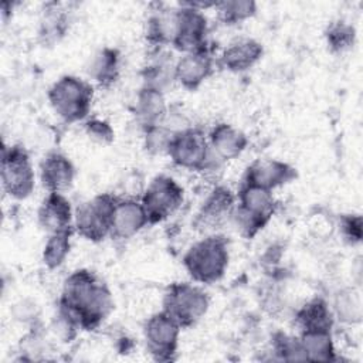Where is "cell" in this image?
<instances>
[{
  "instance_id": "83f0119b",
  "label": "cell",
  "mask_w": 363,
  "mask_h": 363,
  "mask_svg": "<svg viewBox=\"0 0 363 363\" xmlns=\"http://www.w3.org/2000/svg\"><path fill=\"white\" fill-rule=\"evenodd\" d=\"M217 18L225 26H237L257 13V3L251 0H227L214 4Z\"/></svg>"
},
{
  "instance_id": "7a4b0ae2",
  "label": "cell",
  "mask_w": 363,
  "mask_h": 363,
  "mask_svg": "<svg viewBox=\"0 0 363 363\" xmlns=\"http://www.w3.org/2000/svg\"><path fill=\"white\" fill-rule=\"evenodd\" d=\"M228 262V241L217 233L200 238L183 255L184 269L194 282L201 285L218 282L224 277Z\"/></svg>"
},
{
  "instance_id": "d4e9b609",
  "label": "cell",
  "mask_w": 363,
  "mask_h": 363,
  "mask_svg": "<svg viewBox=\"0 0 363 363\" xmlns=\"http://www.w3.org/2000/svg\"><path fill=\"white\" fill-rule=\"evenodd\" d=\"M173 33V10L172 11H155L146 20L145 37L146 41L155 48H163L172 43Z\"/></svg>"
},
{
  "instance_id": "ac0fdd59",
  "label": "cell",
  "mask_w": 363,
  "mask_h": 363,
  "mask_svg": "<svg viewBox=\"0 0 363 363\" xmlns=\"http://www.w3.org/2000/svg\"><path fill=\"white\" fill-rule=\"evenodd\" d=\"M262 44L251 37H241L230 43L218 58V65L230 72H244L262 57Z\"/></svg>"
},
{
  "instance_id": "d6a6232c",
  "label": "cell",
  "mask_w": 363,
  "mask_h": 363,
  "mask_svg": "<svg viewBox=\"0 0 363 363\" xmlns=\"http://www.w3.org/2000/svg\"><path fill=\"white\" fill-rule=\"evenodd\" d=\"M335 311L339 316V319L345 320V322H357L360 320V302L357 295L354 294H345L342 296H339V299L336 301V306Z\"/></svg>"
},
{
  "instance_id": "44dd1931",
  "label": "cell",
  "mask_w": 363,
  "mask_h": 363,
  "mask_svg": "<svg viewBox=\"0 0 363 363\" xmlns=\"http://www.w3.org/2000/svg\"><path fill=\"white\" fill-rule=\"evenodd\" d=\"M119 72L121 54L112 47H104L96 51L88 65L89 78L101 88H109L113 85L119 78Z\"/></svg>"
},
{
  "instance_id": "7402d4cb",
  "label": "cell",
  "mask_w": 363,
  "mask_h": 363,
  "mask_svg": "<svg viewBox=\"0 0 363 363\" xmlns=\"http://www.w3.org/2000/svg\"><path fill=\"white\" fill-rule=\"evenodd\" d=\"M335 315L328 302L322 298L308 301L295 315V325L299 332L332 330Z\"/></svg>"
},
{
  "instance_id": "277c9868",
  "label": "cell",
  "mask_w": 363,
  "mask_h": 363,
  "mask_svg": "<svg viewBox=\"0 0 363 363\" xmlns=\"http://www.w3.org/2000/svg\"><path fill=\"white\" fill-rule=\"evenodd\" d=\"M52 111L67 123L85 121L94 101V86L77 75L60 77L47 92Z\"/></svg>"
},
{
  "instance_id": "5bb4252c",
  "label": "cell",
  "mask_w": 363,
  "mask_h": 363,
  "mask_svg": "<svg viewBox=\"0 0 363 363\" xmlns=\"http://www.w3.org/2000/svg\"><path fill=\"white\" fill-rule=\"evenodd\" d=\"M296 177V170L289 163L277 159H257L244 173L242 183L274 191Z\"/></svg>"
},
{
  "instance_id": "cb8c5ba5",
  "label": "cell",
  "mask_w": 363,
  "mask_h": 363,
  "mask_svg": "<svg viewBox=\"0 0 363 363\" xmlns=\"http://www.w3.org/2000/svg\"><path fill=\"white\" fill-rule=\"evenodd\" d=\"M140 74L145 86L164 92V89L174 82V62L162 51V48H159L156 50V55L143 67Z\"/></svg>"
},
{
  "instance_id": "5b68a950",
  "label": "cell",
  "mask_w": 363,
  "mask_h": 363,
  "mask_svg": "<svg viewBox=\"0 0 363 363\" xmlns=\"http://www.w3.org/2000/svg\"><path fill=\"white\" fill-rule=\"evenodd\" d=\"M177 167L194 172L213 170L221 160L213 153L207 135L196 126H189L173 133L167 152Z\"/></svg>"
},
{
  "instance_id": "7c38bea8",
  "label": "cell",
  "mask_w": 363,
  "mask_h": 363,
  "mask_svg": "<svg viewBox=\"0 0 363 363\" xmlns=\"http://www.w3.org/2000/svg\"><path fill=\"white\" fill-rule=\"evenodd\" d=\"M237 196L227 186H216L206 196L196 214L194 225L203 233L213 234L225 220L231 218Z\"/></svg>"
},
{
  "instance_id": "f546056e",
  "label": "cell",
  "mask_w": 363,
  "mask_h": 363,
  "mask_svg": "<svg viewBox=\"0 0 363 363\" xmlns=\"http://www.w3.org/2000/svg\"><path fill=\"white\" fill-rule=\"evenodd\" d=\"M173 130L164 125L163 122L155 126H150L147 129L143 130V145L145 149L150 153V155H160V153H166L170 139L173 136Z\"/></svg>"
},
{
  "instance_id": "603a6c76",
  "label": "cell",
  "mask_w": 363,
  "mask_h": 363,
  "mask_svg": "<svg viewBox=\"0 0 363 363\" xmlns=\"http://www.w3.org/2000/svg\"><path fill=\"white\" fill-rule=\"evenodd\" d=\"M298 339L305 354V360L329 362L336 359L332 330L299 332Z\"/></svg>"
},
{
  "instance_id": "ffe728a7",
  "label": "cell",
  "mask_w": 363,
  "mask_h": 363,
  "mask_svg": "<svg viewBox=\"0 0 363 363\" xmlns=\"http://www.w3.org/2000/svg\"><path fill=\"white\" fill-rule=\"evenodd\" d=\"M207 139L213 153L221 162L238 157L248 145L247 135L225 122L214 125L208 132Z\"/></svg>"
},
{
  "instance_id": "9a60e30c",
  "label": "cell",
  "mask_w": 363,
  "mask_h": 363,
  "mask_svg": "<svg viewBox=\"0 0 363 363\" xmlns=\"http://www.w3.org/2000/svg\"><path fill=\"white\" fill-rule=\"evenodd\" d=\"M146 225H149V221L140 200L118 196L112 214L109 237L115 240H129Z\"/></svg>"
},
{
  "instance_id": "4fadbf2b",
  "label": "cell",
  "mask_w": 363,
  "mask_h": 363,
  "mask_svg": "<svg viewBox=\"0 0 363 363\" xmlns=\"http://www.w3.org/2000/svg\"><path fill=\"white\" fill-rule=\"evenodd\" d=\"M214 69V57L207 47L184 52L174 62V82L180 84L184 89H197Z\"/></svg>"
},
{
  "instance_id": "484cf974",
  "label": "cell",
  "mask_w": 363,
  "mask_h": 363,
  "mask_svg": "<svg viewBox=\"0 0 363 363\" xmlns=\"http://www.w3.org/2000/svg\"><path fill=\"white\" fill-rule=\"evenodd\" d=\"M75 233L74 228L48 234L43 248V262L48 269L60 268L67 259L71 250V238Z\"/></svg>"
},
{
  "instance_id": "1f68e13d",
  "label": "cell",
  "mask_w": 363,
  "mask_h": 363,
  "mask_svg": "<svg viewBox=\"0 0 363 363\" xmlns=\"http://www.w3.org/2000/svg\"><path fill=\"white\" fill-rule=\"evenodd\" d=\"M84 130L85 135L98 145H109L115 139V130L112 129L111 123L104 119H86L84 123Z\"/></svg>"
},
{
  "instance_id": "9c48e42d",
  "label": "cell",
  "mask_w": 363,
  "mask_h": 363,
  "mask_svg": "<svg viewBox=\"0 0 363 363\" xmlns=\"http://www.w3.org/2000/svg\"><path fill=\"white\" fill-rule=\"evenodd\" d=\"M149 225L162 223L173 216L184 200L183 187L167 174L155 176L139 197Z\"/></svg>"
},
{
  "instance_id": "4316f807",
  "label": "cell",
  "mask_w": 363,
  "mask_h": 363,
  "mask_svg": "<svg viewBox=\"0 0 363 363\" xmlns=\"http://www.w3.org/2000/svg\"><path fill=\"white\" fill-rule=\"evenodd\" d=\"M68 28V16L64 9L57 4L45 7L41 24H40V37L45 44H52L64 37Z\"/></svg>"
},
{
  "instance_id": "ba28073f",
  "label": "cell",
  "mask_w": 363,
  "mask_h": 363,
  "mask_svg": "<svg viewBox=\"0 0 363 363\" xmlns=\"http://www.w3.org/2000/svg\"><path fill=\"white\" fill-rule=\"evenodd\" d=\"M1 186L4 193L16 200L27 199L35 187V173L28 152L20 145H3Z\"/></svg>"
},
{
  "instance_id": "8fae6325",
  "label": "cell",
  "mask_w": 363,
  "mask_h": 363,
  "mask_svg": "<svg viewBox=\"0 0 363 363\" xmlns=\"http://www.w3.org/2000/svg\"><path fill=\"white\" fill-rule=\"evenodd\" d=\"M182 328L164 311L150 315L143 325L146 350L157 362H169L176 357Z\"/></svg>"
},
{
  "instance_id": "4dcf8cb0",
  "label": "cell",
  "mask_w": 363,
  "mask_h": 363,
  "mask_svg": "<svg viewBox=\"0 0 363 363\" xmlns=\"http://www.w3.org/2000/svg\"><path fill=\"white\" fill-rule=\"evenodd\" d=\"M272 352L281 360H305L299 339L285 333H277L274 336Z\"/></svg>"
},
{
  "instance_id": "8992f818",
  "label": "cell",
  "mask_w": 363,
  "mask_h": 363,
  "mask_svg": "<svg viewBox=\"0 0 363 363\" xmlns=\"http://www.w3.org/2000/svg\"><path fill=\"white\" fill-rule=\"evenodd\" d=\"M163 308L182 329L194 326L210 308L208 294L191 282H173L163 295Z\"/></svg>"
},
{
  "instance_id": "f1b7e54d",
  "label": "cell",
  "mask_w": 363,
  "mask_h": 363,
  "mask_svg": "<svg viewBox=\"0 0 363 363\" xmlns=\"http://www.w3.org/2000/svg\"><path fill=\"white\" fill-rule=\"evenodd\" d=\"M325 38L332 52H345L354 45L356 30L347 21L337 20L328 26Z\"/></svg>"
},
{
  "instance_id": "6da1fadb",
  "label": "cell",
  "mask_w": 363,
  "mask_h": 363,
  "mask_svg": "<svg viewBox=\"0 0 363 363\" xmlns=\"http://www.w3.org/2000/svg\"><path fill=\"white\" fill-rule=\"evenodd\" d=\"M58 308L84 330H94L111 315L113 298L108 285L92 271H72L62 284Z\"/></svg>"
},
{
  "instance_id": "30bf717a",
  "label": "cell",
  "mask_w": 363,
  "mask_h": 363,
  "mask_svg": "<svg viewBox=\"0 0 363 363\" xmlns=\"http://www.w3.org/2000/svg\"><path fill=\"white\" fill-rule=\"evenodd\" d=\"M208 21L200 4L182 3L173 10L172 45L184 52L207 47Z\"/></svg>"
},
{
  "instance_id": "836d02e7",
  "label": "cell",
  "mask_w": 363,
  "mask_h": 363,
  "mask_svg": "<svg viewBox=\"0 0 363 363\" xmlns=\"http://www.w3.org/2000/svg\"><path fill=\"white\" fill-rule=\"evenodd\" d=\"M340 231L349 244L362 241V217L360 214H346L340 218Z\"/></svg>"
},
{
  "instance_id": "52a82bcc",
  "label": "cell",
  "mask_w": 363,
  "mask_h": 363,
  "mask_svg": "<svg viewBox=\"0 0 363 363\" xmlns=\"http://www.w3.org/2000/svg\"><path fill=\"white\" fill-rule=\"evenodd\" d=\"M118 196L101 193L74 210V230L88 241L99 242L111 234L112 214Z\"/></svg>"
},
{
  "instance_id": "d6986e66",
  "label": "cell",
  "mask_w": 363,
  "mask_h": 363,
  "mask_svg": "<svg viewBox=\"0 0 363 363\" xmlns=\"http://www.w3.org/2000/svg\"><path fill=\"white\" fill-rule=\"evenodd\" d=\"M169 106L164 99V92L156 88L145 86L138 91L133 101V116L140 128L145 130L150 126L159 125L164 121Z\"/></svg>"
},
{
  "instance_id": "3957f363",
  "label": "cell",
  "mask_w": 363,
  "mask_h": 363,
  "mask_svg": "<svg viewBox=\"0 0 363 363\" xmlns=\"http://www.w3.org/2000/svg\"><path fill=\"white\" fill-rule=\"evenodd\" d=\"M235 207L231 221L240 235L254 238L272 218L277 210V200L271 190L241 183L237 191Z\"/></svg>"
},
{
  "instance_id": "e0dca14e",
  "label": "cell",
  "mask_w": 363,
  "mask_h": 363,
  "mask_svg": "<svg viewBox=\"0 0 363 363\" xmlns=\"http://www.w3.org/2000/svg\"><path fill=\"white\" fill-rule=\"evenodd\" d=\"M75 179V167L61 152L47 153L40 163V182L47 193L67 191Z\"/></svg>"
},
{
  "instance_id": "2e32d148",
  "label": "cell",
  "mask_w": 363,
  "mask_h": 363,
  "mask_svg": "<svg viewBox=\"0 0 363 363\" xmlns=\"http://www.w3.org/2000/svg\"><path fill=\"white\" fill-rule=\"evenodd\" d=\"M37 218L48 234L74 228V210L64 193H47L37 210Z\"/></svg>"
}]
</instances>
